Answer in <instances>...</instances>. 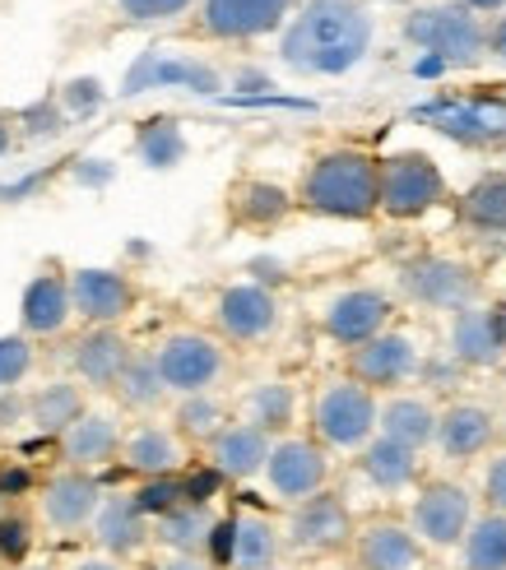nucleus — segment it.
Wrapping results in <instances>:
<instances>
[{
  "label": "nucleus",
  "mask_w": 506,
  "mask_h": 570,
  "mask_svg": "<svg viewBox=\"0 0 506 570\" xmlns=\"http://www.w3.org/2000/svg\"><path fill=\"white\" fill-rule=\"evenodd\" d=\"M358 469L377 492H405L418 482V473H424V460H418V450L390 441V436H377L368 450H358Z\"/></svg>",
  "instance_id": "nucleus-29"
},
{
  "label": "nucleus",
  "mask_w": 506,
  "mask_h": 570,
  "mask_svg": "<svg viewBox=\"0 0 506 570\" xmlns=\"http://www.w3.org/2000/svg\"><path fill=\"white\" fill-rule=\"evenodd\" d=\"M302 209H312L321 218H344V223H362L381 214V158L368 149H325L306 163L302 173Z\"/></svg>",
  "instance_id": "nucleus-2"
},
{
  "label": "nucleus",
  "mask_w": 506,
  "mask_h": 570,
  "mask_svg": "<svg viewBox=\"0 0 506 570\" xmlns=\"http://www.w3.org/2000/svg\"><path fill=\"white\" fill-rule=\"evenodd\" d=\"M94 538H98V548L107 557H139L149 548V538H154V520L139 510L135 497H107L103 510H98V520H94Z\"/></svg>",
  "instance_id": "nucleus-27"
},
{
  "label": "nucleus",
  "mask_w": 506,
  "mask_h": 570,
  "mask_svg": "<svg viewBox=\"0 0 506 570\" xmlns=\"http://www.w3.org/2000/svg\"><path fill=\"white\" fill-rule=\"evenodd\" d=\"M121 441H126L121 422L111 417V413H103V409H89L56 445H61L66 469H84V473H89V469H103V464L117 460Z\"/></svg>",
  "instance_id": "nucleus-26"
},
{
  "label": "nucleus",
  "mask_w": 506,
  "mask_h": 570,
  "mask_svg": "<svg viewBox=\"0 0 506 570\" xmlns=\"http://www.w3.org/2000/svg\"><path fill=\"white\" fill-rule=\"evenodd\" d=\"M19 422H28V394H19V390H0V436L14 432Z\"/></svg>",
  "instance_id": "nucleus-44"
},
{
  "label": "nucleus",
  "mask_w": 506,
  "mask_h": 570,
  "mask_svg": "<svg viewBox=\"0 0 506 570\" xmlns=\"http://www.w3.org/2000/svg\"><path fill=\"white\" fill-rule=\"evenodd\" d=\"M484 501H488V510H502L506 515V450H497L484 469Z\"/></svg>",
  "instance_id": "nucleus-43"
},
{
  "label": "nucleus",
  "mask_w": 506,
  "mask_h": 570,
  "mask_svg": "<svg viewBox=\"0 0 506 570\" xmlns=\"http://www.w3.org/2000/svg\"><path fill=\"white\" fill-rule=\"evenodd\" d=\"M111 394H117L121 404L135 409V413H154L173 390H167V381H163V372H158L154 353H149V348H135L130 362H126V372L117 376V385H111Z\"/></svg>",
  "instance_id": "nucleus-33"
},
{
  "label": "nucleus",
  "mask_w": 506,
  "mask_h": 570,
  "mask_svg": "<svg viewBox=\"0 0 506 570\" xmlns=\"http://www.w3.org/2000/svg\"><path fill=\"white\" fill-rule=\"evenodd\" d=\"M274 570H279V566H274Z\"/></svg>",
  "instance_id": "nucleus-52"
},
{
  "label": "nucleus",
  "mask_w": 506,
  "mask_h": 570,
  "mask_svg": "<svg viewBox=\"0 0 506 570\" xmlns=\"http://www.w3.org/2000/svg\"><path fill=\"white\" fill-rule=\"evenodd\" d=\"M214 325L228 344H265L284 325V306L265 283H228L214 302Z\"/></svg>",
  "instance_id": "nucleus-12"
},
{
  "label": "nucleus",
  "mask_w": 506,
  "mask_h": 570,
  "mask_svg": "<svg viewBox=\"0 0 506 570\" xmlns=\"http://www.w3.org/2000/svg\"><path fill=\"white\" fill-rule=\"evenodd\" d=\"M432 121H441L446 135L456 139H497L506 130V107L479 102V107H432Z\"/></svg>",
  "instance_id": "nucleus-37"
},
{
  "label": "nucleus",
  "mask_w": 506,
  "mask_h": 570,
  "mask_svg": "<svg viewBox=\"0 0 506 570\" xmlns=\"http://www.w3.org/2000/svg\"><path fill=\"white\" fill-rule=\"evenodd\" d=\"M265 482L284 505L312 501L330 482V450L317 436H293V432L279 436L270 450V464H265Z\"/></svg>",
  "instance_id": "nucleus-10"
},
{
  "label": "nucleus",
  "mask_w": 506,
  "mask_h": 570,
  "mask_svg": "<svg viewBox=\"0 0 506 570\" xmlns=\"http://www.w3.org/2000/svg\"><path fill=\"white\" fill-rule=\"evenodd\" d=\"M418 372H424V348H418V338L409 330H381L377 338L349 348L344 357V376L362 381L377 394H396Z\"/></svg>",
  "instance_id": "nucleus-9"
},
{
  "label": "nucleus",
  "mask_w": 506,
  "mask_h": 570,
  "mask_svg": "<svg viewBox=\"0 0 506 570\" xmlns=\"http://www.w3.org/2000/svg\"><path fill=\"white\" fill-rule=\"evenodd\" d=\"M293 0H201V33L214 42H256L289 28Z\"/></svg>",
  "instance_id": "nucleus-13"
},
{
  "label": "nucleus",
  "mask_w": 506,
  "mask_h": 570,
  "mask_svg": "<svg viewBox=\"0 0 506 570\" xmlns=\"http://www.w3.org/2000/svg\"><path fill=\"white\" fill-rule=\"evenodd\" d=\"M228 409H223V399L210 390V394H182V404L173 409V426L182 432L186 445H210L223 426H228Z\"/></svg>",
  "instance_id": "nucleus-36"
},
{
  "label": "nucleus",
  "mask_w": 506,
  "mask_h": 570,
  "mask_svg": "<svg viewBox=\"0 0 506 570\" xmlns=\"http://www.w3.org/2000/svg\"><path fill=\"white\" fill-rule=\"evenodd\" d=\"M353 566L358 570H418L424 543L400 520H368L353 533Z\"/></svg>",
  "instance_id": "nucleus-21"
},
{
  "label": "nucleus",
  "mask_w": 506,
  "mask_h": 570,
  "mask_svg": "<svg viewBox=\"0 0 506 570\" xmlns=\"http://www.w3.org/2000/svg\"><path fill=\"white\" fill-rule=\"evenodd\" d=\"M121 464L139 478H177L186 469V441L167 422H139L121 441Z\"/></svg>",
  "instance_id": "nucleus-22"
},
{
  "label": "nucleus",
  "mask_w": 506,
  "mask_h": 570,
  "mask_svg": "<svg viewBox=\"0 0 506 570\" xmlns=\"http://www.w3.org/2000/svg\"><path fill=\"white\" fill-rule=\"evenodd\" d=\"M10 145H14V135H10V121H6V117H0V158H6V154H10Z\"/></svg>",
  "instance_id": "nucleus-49"
},
{
  "label": "nucleus",
  "mask_w": 506,
  "mask_h": 570,
  "mask_svg": "<svg viewBox=\"0 0 506 570\" xmlns=\"http://www.w3.org/2000/svg\"><path fill=\"white\" fill-rule=\"evenodd\" d=\"M460 566L465 570H506V515L502 510L474 515L465 543H460Z\"/></svg>",
  "instance_id": "nucleus-35"
},
{
  "label": "nucleus",
  "mask_w": 506,
  "mask_h": 570,
  "mask_svg": "<svg viewBox=\"0 0 506 570\" xmlns=\"http://www.w3.org/2000/svg\"><path fill=\"white\" fill-rule=\"evenodd\" d=\"M437 422L441 409L432 404L428 394H413V390H396L381 399V422H377V436H390L409 450L424 454L428 445H437Z\"/></svg>",
  "instance_id": "nucleus-24"
},
{
  "label": "nucleus",
  "mask_w": 506,
  "mask_h": 570,
  "mask_svg": "<svg viewBox=\"0 0 506 570\" xmlns=\"http://www.w3.org/2000/svg\"><path fill=\"white\" fill-rule=\"evenodd\" d=\"M377 19L368 0H306L289 19L279 56L298 75H349L372 51Z\"/></svg>",
  "instance_id": "nucleus-1"
},
{
  "label": "nucleus",
  "mask_w": 506,
  "mask_h": 570,
  "mask_svg": "<svg viewBox=\"0 0 506 570\" xmlns=\"http://www.w3.org/2000/svg\"><path fill=\"white\" fill-rule=\"evenodd\" d=\"M289 209H293L289 190L274 186V181H261V177H246L228 190V214L242 227H274V223L289 218Z\"/></svg>",
  "instance_id": "nucleus-31"
},
{
  "label": "nucleus",
  "mask_w": 506,
  "mask_h": 570,
  "mask_svg": "<svg viewBox=\"0 0 506 570\" xmlns=\"http://www.w3.org/2000/svg\"><path fill=\"white\" fill-rule=\"evenodd\" d=\"M145 79H154V83H191V89H201V94H210V89H218V79H214V70H205V66H191V61H173V66H139L135 75H130V89L126 94H139L145 89Z\"/></svg>",
  "instance_id": "nucleus-39"
},
{
  "label": "nucleus",
  "mask_w": 506,
  "mask_h": 570,
  "mask_svg": "<svg viewBox=\"0 0 506 570\" xmlns=\"http://www.w3.org/2000/svg\"><path fill=\"white\" fill-rule=\"evenodd\" d=\"M400 293L413 306L456 316V311L479 302V274L451 261V255H413V261L400 265Z\"/></svg>",
  "instance_id": "nucleus-7"
},
{
  "label": "nucleus",
  "mask_w": 506,
  "mask_h": 570,
  "mask_svg": "<svg viewBox=\"0 0 506 570\" xmlns=\"http://www.w3.org/2000/svg\"><path fill=\"white\" fill-rule=\"evenodd\" d=\"M214 561L228 570H274L284 552V529L261 510H237L214 529Z\"/></svg>",
  "instance_id": "nucleus-11"
},
{
  "label": "nucleus",
  "mask_w": 506,
  "mask_h": 570,
  "mask_svg": "<svg viewBox=\"0 0 506 570\" xmlns=\"http://www.w3.org/2000/svg\"><path fill=\"white\" fill-rule=\"evenodd\" d=\"M135 149L149 167H177L186 158V135L177 121H145L135 135Z\"/></svg>",
  "instance_id": "nucleus-38"
},
{
  "label": "nucleus",
  "mask_w": 506,
  "mask_h": 570,
  "mask_svg": "<svg viewBox=\"0 0 506 570\" xmlns=\"http://www.w3.org/2000/svg\"><path fill=\"white\" fill-rule=\"evenodd\" d=\"M214 529L218 515L205 501H182L154 520V543H163L173 557H205L214 548Z\"/></svg>",
  "instance_id": "nucleus-28"
},
{
  "label": "nucleus",
  "mask_w": 506,
  "mask_h": 570,
  "mask_svg": "<svg viewBox=\"0 0 506 570\" xmlns=\"http://www.w3.org/2000/svg\"><path fill=\"white\" fill-rule=\"evenodd\" d=\"M42 520L51 529H84V524H94L98 520V510H103V488H98V478L94 473H84V469H61V473H51L42 482Z\"/></svg>",
  "instance_id": "nucleus-19"
},
{
  "label": "nucleus",
  "mask_w": 506,
  "mask_h": 570,
  "mask_svg": "<svg viewBox=\"0 0 506 570\" xmlns=\"http://www.w3.org/2000/svg\"><path fill=\"white\" fill-rule=\"evenodd\" d=\"M130 338L117 334V325H98L89 334H79L75 344H70V366H75V376L84 385H94V390H111L117 385V376L126 372V362H130Z\"/></svg>",
  "instance_id": "nucleus-23"
},
{
  "label": "nucleus",
  "mask_w": 506,
  "mask_h": 570,
  "mask_svg": "<svg viewBox=\"0 0 506 570\" xmlns=\"http://www.w3.org/2000/svg\"><path fill=\"white\" fill-rule=\"evenodd\" d=\"M28 372H33V344H28V334H6L0 338V390H14Z\"/></svg>",
  "instance_id": "nucleus-40"
},
{
  "label": "nucleus",
  "mask_w": 506,
  "mask_h": 570,
  "mask_svg": "<svg viewBox=\"0 0 506 570\" xmlns=\"http://www.w3.org/2000/svg\"><path fill=\"white\" fill-rule=\"evenodd\" d=\"M469 524H474V497H469L465 482L432 478L413 492L409 529L418 533L424 548H460Z\"/></svg>",
  "instance_id": "nucleus-8"
},
{
  "label": "nucleus",
  "mask_w": 506,
  "mask_h": 570,
  "mask_svg": "<svg viewBox=\"0 0 506 570\" xmlns=\"http://www.w3.org/2000/svg\"><path fill=\"white\" fill-rule=\"evenodd\" d=\"M497 441V413L474 404V399H456V404L441 409V422H437V450L441 460H479V454H488Z\"/></svg>",
  "instance_id": "nucleus-20"
},
{
  "label": "nucleus",
  "mask_w": 506,
  "mask_h": 570,
  "mask_svg": "<svg viewBox=\"0 0 506 570\" xmlns=\"http://www.w3.org/2000/svg\"><path fill=\"white\" fill-rule=\"evenodd\" d=\"M70 297H75V316L89 330L121 325L135 311V283L117 269H70Z\"/></svg>",
  "instance_id": "nucleus-17"
},
{
  "label": "nucleus",
  "mask_w": 506,
  "mask_h": 570,
  "mask_svg": "<svg viewBox=\"0 0 506 570\" xmlns=\"http://www.w3.org/2000/svg\"><path fill=\"white\" fill-rule=\"evenodd\" d=\"M377 422H381V399L353 376H330L312 394V436L325 450H368L377 441Z\"/></svg>",
  "instance_id": "nucleus-3"
},
{
  "label": "nucleus",
  "mask_w": 506,
  "mask_h": 570,
  "mask_svg": "<svg viewBox=\"0 0 506 570\" xmlns=\"http://www.w3.org/2000/svg\"><path fill=\"white\" fill-rule=\"evenodd\" d=\"M460 6H469L474 14H502L506 0H460Z\"/></svg>",
  "instance_id": "nucleus-48"
},
{
  "label": "nucleus",
  "mask_w": 506,
  "mask_h": 570,
  "mask_svg": "<svg viewBox=\"0 0 506 570\" xmlns=\"http://www.w3.org/2000/svg\"><path fill=\"white\" fill-rule=\"evenodd\" d=\"M191 6H201V0H117V10L130 23H167V19L186 14Z\"/></svg>",
  "instance_id": "nucleus-41"
},
{
  "label": "nucleus",
  "mask_w": 506,
  "mask_h": 570,
  "mask_svg": "<svg viewBox=\"0 0 506 570\" xmlns=\"http://www.w3.org/2000/svg\"><path fill=\"white\" fill-rule=\"evenodd\" d=\"M28 543H33V533H28V520H19V515L0 520V557H6V561H23Z\"/></svg>",
  "instance_id": "nucleus-42"
},
{
  "label": "nucleus",
  "mask_w": 506,
  "mask_h": 570,
  "mask_svg": "<svg viewBox=\"0 0 506 570\" xmlns=\"http://www.w3.org/2000/svg\"><path fill=\"white\" fill-rule=\"evenodd\" d=\"M460 218L474 233H506V173H488L479 177L465 195H460Z\"/></svg>",
  "instance_id": "nucleus-34"
},
{
  "label": "nucleus",
  "mask_w": 506,
  "mask_h": 570,
  "mask_svg": "<svg viewBox=\"0 0 506 570\" xmlns=\"http://www.w3.org/2000/svg\"><path fill=\"white\" fill-rule=\"evenodd\" d=\"M28 570H51V566H28Z\"/></svg>",
  "instance_id": "nucleus-50"
},
{
  "label": "nucleus",
  "mask_w": 506,
  "mask_h": 570,
  "mask_svg": "<svg viewBox=\"0 0 506 570\" xmlns=\"http://www.w3.org/2000/svg\"><path fill=\"white\" fill-rule=\"evenodd\" d=\"M84 413L89 409H84V390L75 381H47L42 390L28 394V422L51 441H61Z\"/></svg>",
  "instance_id": "nucleus-30"
},
{
  "label": "nucleus",
  "mask_w": 506,
  "mask_h": 570,
  "mask_svg": "<svg viewBox=\"0 0 506 570\" xmlns=\"http://www.w3.org/2000/svg\"><path fill=\"white\" fill-rule=\"evenodd\" d=\"M0 505H6V492H0Z\"/></svg>",
  "instance_id": "nucleus-51"
},
{
  "label": "nucleus",
  "mask_w": 506,
  "mask_h": 570,
  "mask_svg": "<svg viewBox=\"0 0 506 570\" xmlns=\"http://www.w3.org/2000/svg\"><path fill=\"white\" fill-rule=\"evenodd\" d=\"M154 362L173 394H210L228 372V348L205 330H173L158 338Z\"/></svg>",
  "instance_id": "nucleus-5"
},
{
  "label": "nucleus",
  "mask_w": 506,
  "mask_h": 570,
  "mask_svg": "<svg viewBox=\"0 0 506 570\" xmlns=\"http://www.w3.org/2000/svg\"><path fill=\"white\" fill-rule=\"evenodd\" d=\"M70 570H121V561H117V557H84V561H75Z\"/></svg>",
  "instance_id": "nucleus-46"
},
{
  "label": "nucleus",
  "mask_w": 506,
  "mask_h": 570,
  "mask_svg": "<svg viewBox=\"0 0 506 570\" xmlns=\"http://www.w3.org/2000/svg\"><path fill=\"white\" fill-rule=\"evenodd\" d=\"M446 199V177L441 167L424 149H400L381 158V214L409 223L432 214Z\"/></svg>",
  "instance_id": "nucleus-6"
},
{
  "label": "nucleus",
  "mask_w": 506,
  "mask_h": 570,
  "mask_svg": "<svg viewBox=\"0 0 506 570\" xmlns=\"http://www.w3.org/2000/svg\"><path fill=\"white\" fill-rule=\"evenodd\" d=\"M405 38L437 56L441 66H479L488 51V28L484 14L451 0V6H424L405 14Z\"/></svg>",
  "instance_id": "nucleus-4"
},
{
  "label": "nucleus",
  "mask_w": 506,
  "mask_h": 570,
  "mask_svg": "<svg viewBox=\"0 0 506 570\" xmlns=\"http://www.w3.org/2000/svg\"><path fill=\"white\" fill-rule=\"evenodd\" d=\"M390 316H396L390 293H381V288H344V293H334L325 302L321 334L330 338V344H340V348H358V344H368V338H377L381 330H390Z\"/></svg>",
  "instance_id": "nucleus-14"
},
{
  "label": "nucleus",
  "mask_w": 506,
  "mask_h": 570,
  "mask_svg": "<svg viewBox=\"0 0 506 570\" xmlns=\"http://www.w3.org/2000/svg\"><path fill=\"white\" fill-rule=\"evenodd\" d=\"M353 515H349V505L334 497V492H321L312 501H302L293 505V515H289V529L284 538L306 552V557H334V552H344L353 548Z\"/></svg>",
  "instance_id": "nucleus-15"
},
{
  "label": "nucleus",
  "mask_w": 506,
  "mask_h": 570,
  "mask_svg": "<svg viewBox=\"0 0 506 570\" xmlns=\"http://www.w3.org/2000/svg\"><path fill=\"white\" fill-rule=\"evenodd\" d=\"M451 357L474 372H488V366L506 362V316L502 306H484L474 302L451 316Z\"/></svg>",
  "instance_id": "nucleus-16"
},
{
  "label": "nucleus",
  "mask_w": 506,
  "mask_h": 570,
  "mask_svg": "<svg viewBox=\"0 0 506 570\" xmlns=\"http://www.w3.org/2000/svg\"><path fill=\"white\" fill-rule=\"evenodd\" d=\"M75 316V297H70V274H38L33 283L23 288V302H19V321H23V334L28 338H51L61 334Z\"/></svg>",
  "instance_id": "nucleus-25"
},
{
  "label": "nucleus",
  "mask_w": 506,
  "mask_h": 570,
  "mask_svg": "<svg viewBox=\"0 0 506 570\" xmlns=\"http://www.w3.org/2000/svg\"><path fill=\"white\" fill-rule=\"evenodd\" d=\"M274 441H279V436H270L265 426L246 422V417H242V422H228V426H223V432L205 445V464H210V473H214V478L246 482V478L265 473Z\"/></svg>",
  "instance_id": "nucleus-18"
},
{
  "label": "nucleus",
  "mask_w": 506,
  "mask_h": 570,
  "mask_svg": "<svg viewBox=\"0 0 506 570\" xmlns=\"http://www.w3.org/2000/svg\"><path fill=\"white\" fill-rule=\"evenodd\" d=\"M488 51H497L502 61H506V14H502L493 28H488Z\"/></svg>",
  "instance_id": "nucleus-45"
},
{
  "label": "nucleus",
  "mask_w": 506,
  "mask_h": 570,
  "mask_svg": "<svg viewBox=\"0 0 506 570\" xmlns=\"http://www.w3.org/2000/svg\"><path fill=\"white\" fill-rule=\"evenodd\" d=\"M242 413H246V422L265 426L270 436H289V426L298 422V390L289 381H261L246 390Z\"/></svg>",
  "instance_id": "nucleus-32"
},
{
  "label": "nucleus",
  "mask_w": 506,
  "mask_h": 570,
  "mask_svg": "<svg viewBox=\"0 0 506 570\" xmlns=\"http://www.w3.org/2000/svg\"><path fill=\"white\" fill-rule=\"evenodd\" d=\"M163 570H214L205 557H173V561H167Z\"/></svg>",
  "instance_id": "nucleus-47"
}]
</instances>
